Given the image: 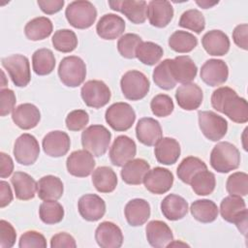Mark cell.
Instances as JSON below:
<instances>
[{"mask_svg": "<svg viewBox=\"0 0 248 248\" xmlns=\"http://www.w3.org/2000/svg\"><path fill=\"white\" fill-rule=\"evenodd\" d=\"M211 106L235 123L248 121L247 101L231 87L222 86L215 89L211 95Z\"/></svg>", "mask_w": 248, "mask_h": 248, "instance_id": "6da1fadb", "label": "cell"}, {"mask_svg": "<svg viewBox=\"0 0 248 248\" xmlns=\"http://www.w3.org/2000/svg\"><path fill=\"white\" fill-rule=\"evenodd\" d=\"M239 164V150L231 142H218L210 153V165L218 172H230L231 170H236Z\"/></svg>", "mask_w": 248, "mask_h": 248, "instance_id": "7a4b0ae2", "label": "cell"}, {"mask_svg": "<svg viewBox=\"0 0 248 248\" xmlns=\"http://www.w3.org/2000/svg\"><path fill=\"white\" fill-rule=\"evenodd\" d=\"M220 213L222 218L233 223L239 232L246 235L247 232V209L245 201L238 196H228L220 203Z\"/></svg>", "mask_w": 248, "mask_h": 248, "instance_id": "3957f363", "label": "cell"}, {"mask_svg": "<svg viewBox=\"0 0 248 248\" xmlns=\"http://www.w3.org/2000/svg\"><path fill=\"white\" fill-rule=\"evenodd\" d=\"M65 16L68 22L75 28L86 29L92 26L97 17L95 6L87 0H77L71 2L66 10Z\"/></svg>", "mask_w": 248, "mask_h": 248, "instance_id": "277c9868", "label": "cell"}, {"mask_svg": "<svg viewBox=\"0 0 248 248\" xmlns=\"http://www.w3.org/2000/svg\"><path fill=\"white\" fill-rule=\"evenodd\" d=\"M111 134L103 125H91L81 134L82 147L93 156H103L108 149Z\"/></svg>", "mask_w": 248, "mask_h": 248, "instance_id": "5b68a950", "label": "cell"}, {"mask_svg": "<svg viewBox=\"0 0 248 248\" xmlns=\"http://www.w3.org/2000/svg\"><path fill=\"white\" fill-rule=\"evenodd\" d=\"M58 76L64 85L78 87L85 79L86 65L78 56H66L59 64Z\"/></svg>", "mask_w": 248, "mask_h": 248, "instance_id": "8992f818", "label": "cell"}, {"mask_svg": "<svg viewBox=\"0 0 248 248\" xmlns=\"http://www.w3.org/2000/svg\"><path fill=\"white\" fill-rule=\"evenodd\" d=\"M120 87L122 94L126 99L139 101L147 95L150 88V82L143 73L138 70H131L122 76Z\"/></svg>", "mask_w": 248, "mask_h": 248, "instance_id": "52a82bcc", "label": "cell"}, {"mask_svg": "<svg viewBox=\"0 0 248 248\" xmlns=\"http://www.w3.org/2000/svg\"><path fill=\"white\" fill-rule=\"evenodd\" d=\"M107 123L117 132L129 130L135 120L136 112L134 108L127 103L118 102L109 106L105 113Z\"/></svg>", "mask_w": 248, "mask_h": 248, "instance_id": "ba28073f", "label": "cell"}, {"mask_svg": "<svg viewBox=\"0 0 248 248\" xmlns=\"http://www.w3.org/2000/svg\"><path fill=\"white\" fill-rule=\"evenodd\" d=\"M1 64L8 72L16 86L25 87L30 82V64L26 56L22 54H13L2 58Z\"/></svg>", "mask_w": 248, "mask_h": 248, "instance_id": "9c48e42d", "label": "cell"}, {"mask_svg": "<svg viewBox=\"0 0 248 248\" xmlns=\"http://www.w3.org/2000/svg\"><path fill=\"white\" fill-rule=\"evenodd\" d=\"M199 126L203 136L212 141L221 140L228 131L227 120L211 110H200L198 112Z\"/></svg>", "mask_w": 248, "mask_h": 248, "instance_id": "30bf717a", "label": "cell"}, {"mask_svg": "<svg viewBox=\"0 0 248 248\" xmlns=\"http://www.w3.org/2000/svg\"><path fill=\"white\" fill-rule=\"evenodd\" d=\"M80 96L87 107L100 108L109 102L111 93L108 86L104 81L92 79L82 85Z\"/></svg>", "mask_w": 248, "mask_h": 248, "instance_id": "8fae6325", "label": "cell"}, {"mask_svg": "<svg viewBox=\"0 0 248 248\" xmlns=\"http://www.w3.org/2000/svg\"><path fill=\"white\" fill-rule=\"evenodd\" d=\"M13 153L16 161L20 165H33L40 154L39 142L33 135L22 134L16 140Z\"/></svg>", "mask_w": 248, "mask_h": 248, "instance_id": "7c38bea8", "label": "cell"}, {"mask_svg": "<svg viewBox=\"0 0 248 248\" xmlns=\"http://www.w3.org/2000/svg\"><path fill=\"white\" fill-rule=\"evenodd\" d=\"M143 184L150 193L162 195L172 187L173 174L168 169L156 167L147 171L143 178Z\"/></svg>", "mask_w": 248, "mask_h": 248, "instance_id": "4fadbf2b", "label": "cell"}, {"mask_svg": "<svg viewBox=\"0 0 248 248\" xmlns=\"http://www.w3.org/2000/svg\"><path fill=\"white\" fill-rule=\"evenodd\" d=\"M137 153L136 142L128 136H118L109 149V159L112 165L123 167L128 161L134 159Z\"/></svg>", "mask_w": 248, "mask_h": 248, "instance_id": "5bb4252c", "label": "cell"}, {"mask_svg": "<svg viewBox=\"0 0 248 248\" xmlns=\"http://www.w3.org/2000/svg\"><path fill=\"white\" fill-rule=\"evenodd\" d=\"M66 167L70 174L77 177H86L93 171L95 160L87 150H76L68 156Z\"/></svg>", "mask_w": 248, "mask_h": 248, "instance_id": "9a60e30c", "label": "cell"}, {"mask_svg": "<svg viewBox=\"0 0 248 248\" xmlns=\"http://www.w3.org/2000/svg\"><path fill=\"white\" fill-rule=\"evenodd\" d=\"M201 78L209 86H218L225 83L229 77V68L221 59H208L202 66Z\"/></svg>", "mask_w": 248, "mask_h": 248, "instance_id": "2e32d148", "label": "cell"}, {"mask_svg": "<svg viewBox=\"0 0 248 248\" xmlns=\"http://www.w3.org/2000/svg\"><path fill=\"white\" fill-rule=\"evenodd\" d=\"M110 9L122 13L131 22L141 24L146 19L147 3L143 0H116L108 1Z\"/></svg>", "mask_w": 248, "mask_h": 248, "instance_id": "e0dca14e", "label": "cell"}, {"mask_svg": "<svg viewBox=\"0 0 248 248\" xmlns=\"http://www.w3.org/2000/svg\"><path fill=\"white\" fill-rule=\"evenodd\" d=\"M78 209L84 220L95 222L104 217L106 213V202L96 194H86L78 200Z\"/></svg>", "mask_w": 248, "mask_h": 248, "instance_id": "ac0fdd59", "label": "cell"}, {"mask_svg": "<svg viewBox=\"0 0 248 248\" xmlns=\"http://www.w3.org/2000/svg\"><path fill=\"white\" fill-rule=\"evenodd\" d=\"M95 240L102 248H119L123 243V233L116 224L105 221L97 227Z\"/></svg>", "mask_w": 248, "mask_h": 248, "instance_id": "d6986e66", "label": "cell"}, {"mask_svg": "<svg viewBox=\"0 0 248 248\" xmlns=\"http://www.w3.org/2000/svg\"><path fill=\"white\" fill-rule=\"evenodd\" d=\"M146 17L152 26L166 27L173 17V8L169 1L151 0L147 4Z\"/></svg>", "mask_w": 248, "mask_h": 248, "instance_id": "ffe728a7", "label": "cell"}, {"mask_svg": "<svg viewBox=\"0 0 248 248\" xmlns=\"http://www.w3.org/2000/svg\"><path fill=\"white\" fill-rule=\"evenodd\" d=\"M175 99L178 106L185 110H195L202 103L203 94L202 88L196 83H184L175 92Z\"/></svg>", "mask_w": 248, "mask_h": 248, "instance_id": "44dd1931", "label": "cell"}, {"mask_svg": "<svg viewBox=\"0 0 248 248\" xmlns=\"http://www.w3.org/2000/svg\"><path fill=\"white\" fill-rule=\"evenodd\" d=\"M42 145L46 155L58 158L67 154L70 149L71 140L67 133L63 131H51L44 137Z\"/></svg>", "mask_w": 248, "mask_h": 248, "instance_id": "7402d4cb", "label": "cell"}, {"mask_svg": "<svg viewBox=\"0 0 248 248\" xmlns=\"http://www.w3.org/2000/svg\"><path fill=\"white\" fill-rule=\"evenodd\" d=\"M162 128L159 121L151 117H143L138 121L136 136L140 142L146 146L155 145L162 139Z\"/></svg>", "mask_w": 248, "mask_h": 248, "instance_id": "603a6c76", "label": "cell"}, {"mask_svg": "<svg viewBox=\"0 0 248 248\" xmlns=\"http://www.w3.org/2000/svg\"><path fill=\"white\" fill-rule=\"evenodd\" d=\"M96 31L104 40H114L125 31V21L115 14H106L98 20Z\"/></svg>", "mask_w": 248, "mask_h": 248, "instance_id": "cb8c5ba5", "label": "cell"}, {"mask_svg": "<svg viewBox=\"0 0 248 248\" xmlns=\"http://www.w3.org/2000/svg\"><path fill=\"white\" fill-rule=\"evenodd\" d=\"M145 232L148 243L154 248L167 247L168 244L173 240L170 228L160 220H153L147 223Z\"/></svg>", "mask_w": 248, "mask_h": 248, "instance_id": "d4e9b609", "label": "cell"}, {"mask_svg": "<svg viewBox=\"0 0 248 248\" xmlns=\"http://www.w3.org/2000/svg\"><path fill=\"white\" fill-rule=\"evenodd\" d=\"M170 70L176 82L189 83L195 79L198 68L193 59L188 55H179L170 59Z\"/></svg>", "mask_w": 248, "mask_h": 248, "instance_id": "484cf974", "label": "cell"}, {"mask_svg": "<svg viewBox=\"0 0 248 248\" xmlns=\"http://www.w3.org/2000/svg\"><path fill=\"white\" fill-rule=\"evenodd\" d=\"M202 45L204 50L212 56H223L230 49V39L221 30H210L202 38Z\"/></svg>", "mask_w": 248, "mask_h": 248, "instance_id": "4316f807", "label": "cell"}, {"mask_svg": "<svg viewBox=\"0 0 248 248\" xmlns=\"http://www.w3.org/2000/svg\"><path fill=\"white\" fill-rule=\"evenodd\" d=\"M14 123L22 130H30L35 128L41 119V112L39 108L29 103L20 104L12 113Z\"/></svg>", "mask_w": 248, "mask_h": 248, "instance_id": "83f0119b", "label": "cell"}, {"mask_svg": "<svg viewBox=\"0 0 248 248\" xmlns=\"http://www.w3.org/2000/svg\"><path fill=\"white\" fill-rule=\"evenodd\" d=\"M180 144L172 138H162L154 148V154L156 160L163 165H173L176 163L180 156Z\"/></svg>", "mask_w": 248, "mask_h": 248, "instance_id": "f1b7e54d", "label": "cell"}, {"mask_svg": "<svg viewBox=\"0 0 248 248\" xmlns=\"http://www.w3.org/2000/svg\"><path fill=\"white\" fill-rule=\"evenodd\" d=\"M124 214L130 226L139 227L150 217V205L143 199H133L125 205Z\"/></svg>", "mask_w": 248, "mask_h": 248, "instance_id": "f546056e", "label": "cell"}, {"mask_svg": "<svg viewBox=\"0 0 248 248\" xmlns=\"http://www.w3.org/2000/svg\"><path fill=\"white\" fill-rule=\"evenodd\" d=\"M149 170L150 166L147 161L137 158L128 161L123 166L120 174L125 183L130 185H140L143 182V178Z\"/></svg>", "mask_w": 248, "mask_h": 248, "instance_id": "4dcf8cb0", "label": "cell"}, {"mask_svg": "<svg viewBox=\"0 0 248 248\" xmlns=\"http://www.w3.org/2000/svg\"><path fill=\"white\" fill-rule=\"evenodd\" d=\"M11 183L14 187L16 199L20 201H28L35 197L37 192V182L28 173L16 171L11 178Z\"/></svg>", "mask_w": 248, "mask_h": 248, "instance_id": "1f68e13d", "label": "cell"}, {"mask_svg": "<svg viewBox=\"0 0 248 248\" xmlns=\"http://www.w3.org/2000/svg\"><path fill=\"white\" fill-rule=\"evenodd\" d=\"M64 191L63 182L54 175H45L37 182V193L42 201H57Z\"/></svg>", "mask_w": 248, "mask_h": 248, "instance_id": "d6a6232c", "label": "cell"}, {"mask_svg": "<svg viewBox=\"0 0 248 248\" xmlns=\"http://www.w3.org/2000/svg\"><path fill=\"white\" fill-rule=\"evenodd\" d=\"M161 211L168 220H180L188 212V202L181 196L170 194L162 201Z\"/></svg>", "mask_w": 248, "mask_h": 248, "instance_id": "836d02e7", "label": "cell"}, {"mask_svg": "<svg viewBox=\"0 0 248 248\" xmlns=\"http://www.w3.org/2000/svg\"><path fill=\"white\" fill-rule=\"evenodd\" d=\"M92 183L98 192L111 193L116 188L117 176L111 168L102 166L93 171Z\"/></svg>", "mask_w": 248, "mask_h": 248, "instance_id": "e575fe53", "label": "cell"}, {"mask_svg": "<svg viewBox=\"0 0 248 248\" xmlns=\"http://www.w3.org/2000/svg\"><path fill=\"white\" fill-rule=\"evenodd\" d=\"M52 22L46 16H38L29 20L24 27V34L31 41H41L52 32Z\"/></svg>", "mask_w": 248, "mask_h": 248, "instance_id": "d590c367", "label": "cell"}, {"mask_svg": "<svg viewBox=\"0 0 248 248\" xmlns=\"http://www.w3.org/2000/svg\"><path fill=\"white\" fill-rule=\"evenodd\" d=\"M192 216L201 223L213 222L219 213L217 204L207 199L195 201L190 207Z\"/></svg>", "mask_w": 248, "mask_h": 248, "instance_id": "8d00e7d4", "label": "cell"}, {"mask_svg": "<svg viewBox=\"0 0 248 248\" xmlns=\"http://www.w3.org/2000/svg\"><path fill=\"white\" fill-rule=\"evenodd\" d=\"M32 66L35 74L46 76L55 67V57L49 48H39L32 55Z\"/></svg>", "mask_w": 248, "mask_h": 248, "instance_id": "74e56055", "label": "cell"}, {"mask_svg": "<svg viewBox=\"0 0 248 248\" xmlns=\"http://www.w3.org/2000/svg\"><path fill=\"white\" fill-rule=\"evenodd\" d=\"M203 170H207V166L202 160H201L198 157L188 156L184 158L181 161V163L178 165L176 173L178 178L182 182L186 184H190L194 175L197 172Z\"/></svg>", "mask_w": 248, "mask_h": 248, "instance_id": "f35d334b", "label": "cell"}, {"mask_svg": "<svg viewBox=\"0 0 248 248\" xmlns=\"http://www.w3.org/2000/svg\"><path fill=\"white\" fill-rule=\"evenodd\" d=\"M197 37L187 31H174L169 38L170 47L178 53L190 52L197 46Z\"/></svg>", "mask_w": 248, "mask_h": 248, "instance_id": "ab89813d", "label": "cell"}, {"mask_svg": "<svg viewBox=\"0 0 248 248\" xmlns=\"http://www.w3.org/2000/svg\"><path fill=\"white\" fill-rule=\"evenodd\" d=\"M164 54L162 46L153 42H141L136 49V57L144 65L152 66L160 61Z\"/></svg>", "mask_w": 248, "mask_h": 248, "instance_id": "60d3db41", "label": "cell"}, {"mask_svg": "<svg viewBox=\"0 0 248 248\" xmlns=\"http://www.w3.org/2000/svg\"><path fill=\"white\" fill-rule=\"evenodd\" d=\"M190 185L195 194L199 196L210 195L216 186V179L213 172L203 170L197 172L192 178Z\"/></svg>", "mask_w": 248, "mask_h": 248, "instance_id": "b9f144b4", "label": "cell"}, {"mask_svg": "<svg viewBox=\"0 0 248 248\" xmlns=\"http://www.w3.org/2000/svg\"><path fill=\"white\" fill-rule=\"evenodd\" d=\"M39 216L46 225L57 224L64 218V208L56 201H44L39 207Z\"/></svg>", "mask_w": 248, "mask_h": 248, "instance_id": "7bdbcfd3", "label": "cell"}, {"mask_svg": "<svg viewBox=\"0 0 248 248\" xmlns=\"http://www.w3.org/2000/svg\"><path fill=\"white\" fill-rule=\"evenodd\" d=\"M170 59H165L160 62L154 69L152 78L155 84L164 90L172 89L176 85L170 70Z\"/></svg>", "mask_w": 248, "mask_h": 248, "instance_id": "ee69618b", "label": "cell"}, {"mask_svg": "<svg viewBox=\"0 0 248 248\" xmlns=\"http://www.w3.org/2000/svg\"><path fill=\"white\" fill-rule=\"evenodd\" d=\"M54 48L60 52H71L78 46V38L74 31L70 29L57 30L51 39Z\"/></svg>", "mask_w": 248, "mask_h": 248, "instance_id": "f6af8a7d", "label": "cell"}, {"mask_svg": "<svg viewBox=\"0 0 248 248\" xmlns=\"http://www.w3.org/2000/svg\"><path fill=\"white\" fill-rule=\"evenodd\" d=\"M178 25L200 34L205 27V19L202 12L197 9H190L181 15Z\"/></svg>", "mask_w": 248, "mask_h": 248, "instance_id": "bcb514c9", "label": "cell"}, {"mask_svg": "<svg viewBox=\"0 0 248 248\" xmlns=\"http://www.w3.org/2000/svg\"><path fill=\"white\" fill-rule=\"evenodd\" d=\"M226 189L232 196L244 197L248 194V175L243 171L232 173L226 182Z\"/></svg>", "mask_w": 248, "mask_h": 248, "instance_id": "7dc6e473", "label": "cell"}, {"mask_svg": "<svg viewBox=\"0 0 248 248\" xmlns=\"http://www.w3.org/2000/svg\"><path fill=\"white\" fill-rule=\"evenodd\" d=\"M142 42L141 38L134 33H127L122 35L117 42V49L121 56L127 59L136 57V49Z\"/></svg>", "mask_w": 248, "mask_h": 248, "instance_id": "c3c4849f", "label": "cell"}, {"mask_svg": "<svg viewBox=\"0 0 248 248\" xmlns=\"http://www.w3.org/2000/svg\"><path fill=\"white\" fill-rule=\"evenodd\" d=\"M150 108L155 116L166 117L173 111L174 105L169 95L158 94L152 98L150 102Z\"/></svg>", "mask_w": 248, "mask_h": 248, "instance_id": "681fc988", "label": "cell"}, {"mask_svg": "<svg viewBox=\"0 0 248 248\" xmlns=\"http://www.w3.org/2000/svg\"><path fill=\"white\" fill-rule=\"evenodd\" d=\"M89 122V115L83 109H75L68 113L65 119L66 127L70 131H80Z\"/></svg>", "mask_w": 248, "mask_h": 248, "instance_id": "f907efd6", "label": "cell"}, {"mask_svg": "<svg viewBox=\"0 0 248 248\" xmlns=\"http://www.w3.org/2000/svg\"><path fill=\"white\" fill-rule=\"evenodd\" d=\"M46 240L45 236L36 231H27L23 234H21L18 247L19 248H27V247H39V248H46Z\"/></svg>", "mask_w": 248, "mask_h": 248, "instance_id": "816d5d0a", "label": "cell"}, {"mask_svg": "<svg viewBox=\"0 0 248 248\" xmlns=\"http://www.w3.org/2000/svg\"><path fill=\"white\" fill-rule=\"evenodd\" d=\"M16 239V232L11 223L6 220L0 221V248H11Z\"/></svg>", "mask_w": 248, "mask_h": 248, "instance_id": "f5cc1de1", "label": "cell"}, {"mask_svg": "<svg viewBox=\"0 0 248 248\" xmlns=\"http://www.w3.org/2000/svg\"><path fill=\"white\" fill-rule=\"evenodd\" d=\"M16 98L15 92L9 88L1 89L0 91V114L6 116L15 109Z\"/></svg>", "mask_w": 248, "mask_h": 248, "instance_id": "db71d44e", "label": "cell"}, {"mask_svg": "<svg viewBox=\"0 0 248 248\" xmlns=\"http://www.w3.org/2000/svg\"><path fill=\"white\" fill-rule=\"evenodd\" d=\"M50 247L51 248H76L77 243L75 238L67 233V232H58L54 234L50 239Z\"/></svg>", "mask_w": 248, "mask_h": 248, "instance_id": "11a10c76", "label": "cell"}, {"mask_svg": "<svg viewBox=\"0 0 248 248\" xmlns=\"http://www.w3.org/2000/svg\"><path fill=\"white\" fill-rule=\"evenodd\" d=\"M247 31H248L247 23L237 25L232 31V40H233L234 44L238 47H240L244 50H247V48H248Z\"/></svg>", "mask_w": 248, "mask_h": 248, "instance_id": "9f6ffc18", "label": "cell"}, {"mask_svg": "<svg viewBox=\"0 0 248 248\" xmlns=\"http://www.w3.org/2000/svg\"><path fill=\"white\" fill-rule=\"evenodd\" d=\"M37 4L42 10V12H44L45 14L53 15L59 12L63 8L65 1L64 0H39Z\"/></svg>", "mask_w": 248, "mask_h": 248, "instance_id": "6f0895ef", "label": "cell"}, {"mask_svg": "<svg viewBox=\"0 0 248 248\" xmlns=\"http://www.w3.org/2000/svg\"><path fill=\"white\" fill-rule=\"evenodd\" d=\"M0 176L6 178L10 176L14 170V162L10 155L1 152L0 153Z\"/></svg>", "mask_w": 248, "mask_h": 248, "instance_id": "680465c9", "label": "cell"}, {"mask_svg": "<svg viewBox=\"0 0 248 248\" xmlns=\"http://www.w3.org/2000/svg\"><path fill=\"white\" fill-rule=\"evenodd\" d=\"M0 206L1 208L7 206L13 201L12 189L8 182L1 180L0 181Z\"/></svg>", "mask_w": 248, "mask_h": 248, "instance_id": "91938a15", "label": "cell"}, {"mask_svg": "<svg viewBox=\"0 0 248 248\" xmlns=\"http://www.w3.org/2000/svg\"><path fill=\"white\" fill-rule=\"evenodd\" d=\"M196 3H197L199 6H201L202 8H203V9H208V8H210V7H212V6L216 5V4H218V2H212V3H210V2H208V1H202V2L197 1Z\"/></svg>", "mask_w": 248, "mask_h": 248, "instance_id": "94428289", "label": "cell"}]
</instances>
